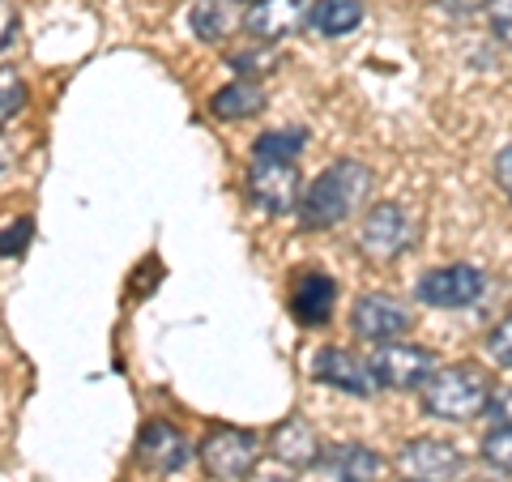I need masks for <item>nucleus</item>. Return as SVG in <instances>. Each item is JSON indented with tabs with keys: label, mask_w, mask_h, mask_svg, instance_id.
<instances>
[{
	"label": "nucleus",
	"mask_w": 512,
	"mask_h": 482,
	"mask_svg": "<svg viewBox=\"0 0 512 482\" xmlns=\"http://www.w3.org/2000/svg\"><path fill=\"white\" fill-rule=\"evenodd\" d=\"M372 192V171L363 163H333L320 180L299 197V222L308 231H329L346 222Z\"/></svg>",
	"instance_id": "obj_1"
},
{
	"label": "nucleus",
	"mask_w": 512,
	"mask_h": 482,
	"mask_svg": "<svg viewBox=\"0 0 512 482\" xmlns=\"http://www.w3.org/2000/svg\"><path fill=\"white\" fill-rule=\"evenodd\" d=\"M487 397H491V384L474 363L440 367V372H431L423 384V410L431 419H448V423L478 419Z\"/></svg>",
	"instance_id": "obj_2"
},
{
	"label": "nucleus",
	"mask_w": 512,
	"mask_h": 482,
	"mask_svg": "<svg viewBox=\"0 0 512 482\" xmlns=\"http://www.w3.org/2000/svg\"><path fill=\"white\" fill-rule=\"evenodd\" d=\"M197 457L205 465V474L218 482H239L256 470V457H261V440L244 427H214L210 436L197 444Z\"/></svg>",
	"instance_id": "obj_3"
},
{
	"label": "nucleus",
	"mask_w": 512,
	"mask_h": 482,
	"mask_svg": "<svg viewBox=\"0 0 512 482\" xmlns=\"http://www.w3.org/2000/svg\"><path fill=\"white\" fill-rule=\"evenodd\" d=\"M483 291H487V278L474 265H444L414 282V299L427 303V308H470Z\"/></svg>",
	"instance_id": "obj_4"
},
{
	"label": "nucleus",
	"mask_w": 512,
	"mask_h": 482,
	"mask_svg": "<svg viewBox=\"0 0 512 482\" xmlns=\"http://www.w3.org/2000/svg\"><path fill=\"white\" fill-rule=\"evenodd\" d=\"M436 372V359L431 350L423 346H410V342H384L372 359V376H376V389H423L427 376Z\"/></svg>",
	"instance_id": "obj_5"
},
{
	"label": "nucleus",
	"mask_w": 512,
	"mask_h": 482,
	"mask_svg": "<svg viewBox=\"0 0 512 482\" xmlns=\"http://www.w3.org/2000/svg\"><path fill=\"white\" fill-rule=\"evenodd\" d=\"M248 188H252V197H256V205H261V210H269V214H291V210H299V192H303L299 163L252 158Z\"/></svg>",
	"instance_id": "obj_6"
},
{
	"label": "nucleus",
	"mask_w": 512,
	"mask_h": 482,
	"mask_svg": "<svg viewBox=\"0 0 512 482\" xmlns=\"http://www.w3.org/2000/svg\"><path fill=\"white\" fill-rule=\"evenodd\" d=\"M414 239V227L402 205H372L363 218V231H359V248L372 256V261H393V256H402Z\"/></svg>",
	"instance_id": "obj_7"
},
{
	"label": "nucleus",
	"mask_w": 512,
	"mask_h": 482,
	"mask_svg": "<svg viewBox=\"0 0 512 482\" xmlns=\"http://www.w3.org/2000/svg\"><path fill=\"white\" fill-rule=\"evenodd\" d=\"M316 0H252L244 13V30L252 43H278L308 26Z\"/></svg>",
	"instance_id": "obj_8"
},
{
	"label": "nucleus",
	"mask_w": 512,
	"mask_h": 482,
	"mask_svg": "<svg viewBox=\"0 0 512 482\" xmlns=\"http://www.w3.org/2000/svg\"><path fill=\"white\" fill-rule=\"evenodd\" d=\"M414 325V316L406 303H397L393 295H363L355 303V312H350V329H355L363 342H397V337H406Z\"/></svg>",
	"instance_id": "obj_9"
},
{
	"label": "nucleus",
	"mask_w": 512,
	"mask_h": 482,
	"mask_svg": "<svg viewBox=\"0 0 512 482\" xmlns=\"http://www.w3.org/2000/svg\"><path fill=\"white\" fill-rule=\"evenodd\" d=\"M192 453H197V448H192L184 431L175 423H167V419L146 423L141 436H137V457L150 474H180L192 461Z\"/></svg>",
	"instance_id": "obj_10"
},
{
	"label": "nucleus",
	"mask_w": 512,
	"mask_h": 482,
	"mask_svg": "<svg viewBox=\"0 0 512 482\" xmlns=\"http://www.w3.org/2000/svg\"><path fill=\"white\" fill-rule=\"evenodd\" d=\"M333 299H338V282L320 269H299L291 282V316L299 325L320 329L333 320Z\"/></svg>",
	"instance_id": "obj_11"
},
{
	"label": "nucleus",
	"mask_w": 512,
	"mask_h": 482,
	"mask_svg": "<svg viewBox=\"0 0 512 482\" xmlns=\"http://www.w3.org/2000/svg\"><path fill=\"white\" fill-rule=\"evenodd\" d=\"M316 380L329 384V389H338V393H350V397H372L376 393L372 363H363L359 355H350V350H342V346L316 350Z\"/></svg>",
	"instance_id": "obj_12"
},
{
	"label": "nucleus",
	"mask_w": 512,
	"mask_h": 482,
	"mask_svg": "<svg viewBox=\"0 0 512 482\" xmlns=\"http://www.w3.org/2000/svg\"><path fill=\"white\" fill-rule=\"evenodd\" d=\"M402 465L414 478H427V482H453L461 470H466V457L457 453L448 440H410Z\"/></svg>",
	"instance_id": "obj_13"
},
{
	"label": "nucleus",
	"mask_w": 512,
	"mask_h": 482,
	"mask_svg": "<svg viewBox=\"0 0 512 482\" xmlns=\"http://www.w3.org/2000/svg\"><path fill=\"white\" fill-rule=\"evenodd\" d=\"M269 453H274L286 470H308V465L320 461V440L303 419H286L274 427V436H269Z\"/></svg>",
	"instance_id": "obj_14"
},
{
	"label": "nucleus",
	"mask_w": 512,
	"mask_h": 482,
	"mask_svg": "<svg viewBox=\"0 0 512 482\" xmlns=\"http://www.w3.org/2000/svg\"><path fill=\"white\" fill-rule=\"evenodd\" d=\"M363 22V0H316L308 26L320 39H342Z\"/></svg>",
	"instance_id": "obj_15"
},
{
	"label": "nucleus",
	"mask_w": 512,
	"mask_h": 482,
	"mask_svg": "<svg viewBox=\"0 0 512 482\" xmlns=\"http://www.w3.org/2000/svg\"><path fill=\"white\" fill-rule=\"evenodd\" d=\"M325 461L338 474V482H372L380 474V457L367 444H338V448H329Z\"/></svg>",
	"instance_id": "obj_16"
},
{
	"label": "nucleus",
	"mask_w": 512,
	"mask_h": 482,
	"mask_svg": "<svg viewBox=\"0 0 512 482\" xmlns=\"http://www.w3.org/2000/svg\"><path fill=\"white\" fill-rule=\"evenodd\" d=\"M210 107H214L218 120H248V116H256V111L265 107V90L256 82H231V86H222L214 94Z\"/></svg>",
	"instance_id": "obj_17"
},
{
	"label": "nucleus",
	"mask_w": 512,
	"mask_h": 482,
	"mask_svg": "<svg viewBox=\"0 0 512 482\" xmlns=\"http://www.w3.org/2000/svg\"><path fill=\"white\" fill-rule=\"evenodd\" d=\"M188 22H192V35L197 39L218 43L235 30V9H231V0H197L188 13Z\"/></svg>",
	"instance_id": "obj_18"
},
{
	"label": "nucleus",
	"mask_w": 512,
	"mask_h": 482,
	"mask_svg": "<svg viewBox=\"0 0 512 482\" xmlns=\"http://www.w3.org/2000/svg\"><path fill=\"white\" fill-rule=\"evenodd\" d=\"M303 146H308V137L299 133V128H278V133H265L261 141H256V150H252V158H274V163H299V154H303Z\"/></svg>",
	"instance_id": "obj_19"
},
{
	"label": "nucleus",
	"mask_w": 512,
	"mask_h": 482,
	"mask_svg": "<svg viewBox=\"0 0 512 482\" xmlns=\"http://www.w3.org/2000/svg\"><path fill=\"white\" fill-rule=\"evenodd\" d=\"M22 103H26V82L18 77V69L0 64V128H5L13 116H18Z\"/></svg>",
	"instance_id": "obj_20"
},
{
	"label": "nucleus",
	"mask_w": 512,
	"mask_h": 482,
	"mask_svg": "<svg viewBox=\"0 0 512 482\" xmlns=\"http://www.w3.org/2000/svg\"><path fill=\"white\" fill-rule=\"evenodd\" d=\"M483 461L491 465V470L512 474V423L487 431V440H483Z\"/></svg>",
	"instance_id": "obj_21"
},
{
	"label": "nucleus",
	"mask_w": 512,
	"mask_h": 482,
	"mask_svg": "<svg viewBox=\"0 0 512 482\" xmlns=\"http://www.w3.org/2000/svg\"><path fill=\"white\" fill-rule=\"evenodd\" d=\"M487 355L500 363V367H512V316H504L500 325L491 329V337H487Z\"/></svg>",
	"instance_id": "obj_22"
},
{
	"label": "nucleus",
	"mask_w": 512,
	"mask_h": 482,
	"mask_svg": "<svg viewBox=\"0 0 512 482\" xmlns=\"http://www.w3.org/2000/svg\"><path fill=\"white\" fill-rule=\"evenodd\" d=\"M487 13H491V30H495V39L512 47V0H491Z\"/></svg>",
	"instance_id": "obj_23"
},
{
	"label": "nucleus",
	"mask_w": 512,
	"mask_h": 482,
	"mask_svg": "<svg viewBox=\"0 0 512 482\" xmlns=\"http://www.w3.org/2000/svg\"><path fill=\"white\" fill-rule=\"evenodd\" d=\"M483 414L495 423V427H504V423H512V389H504V393H495V397H487V406H483Z\"/></svg>",
	"instance_id": "obj_24"
},
{
	"label": "nucleus",
	"mask_w": 512,
	"mask_h": 482,
	"mask_svg": "<svg viewBox=\"0 0 512 482\" xmlns=\"http://www.w3.org/2000/svg\"><path fill=\"white\" fill-rule=\"evenodd\" d=\"M26 239H30V218H22L18 227H9L5 235H0V252H5V256H18V252H26Z\"/></svg>",
	"instance_id": "obj_25"
},
{
	"label": "nucleus",
	"mask_w": 512,
	"mask_h": 482,
	"mask_svg": "<svg viewBox=\"0 0 512 482\" xmlns=\"http://www.w3.org/2000/svg\"><path fill=\"white\" fill-rule=\"evenodd\" d=\"M261 64H274V56L256 52V47H248V52H231V69H239V73H265Z\"/></svg>",
	"instance_id": "obj_26"
},
{
	"label": "nucleus",
	"mask_w": 512,
	"mask_h": 482,
	"mask_svg": "<svg viewBox=\"0 0 512 482\" xmlns=\"http://www.w3.org/2000/svg\"><path fill=\"white\" fill-rule=\"evenodd\" d=\"M495 184H500L504 197L512 201V146H504L500 154H495Z\"/></svg>",
	"instance_id": "obj_27"
},
{
	"label": "nucleus",
	"mask_w": 512,
	"mask_h": 482,
	"mask_svg": "<svg viewBox=\"0 0 512 482\" xmlns=\"http://www.w3.org/2000/svg\"><path fill=\"white\" fill-rule=\"evenodd\" d=\"M444 5L453 9V13H478V9H487L491 0H444Z\"/></svg>",
	"instance_id": "obj_28"
},
{
	"label": "nucleus",
	"mask_w": 512,
	"mask_h": 482,
	"mask_svg": "<svg viewBox=\"0 0 512 482\" xmlns=\"http://www.w3.org/2000/svg\"><path fill=\"white\" fill-rule=\"evenodd\" d=\"M406 482H427V478H406Z\"/></svg>",
	"instance_id": "obj_29"
}]
</instances>
